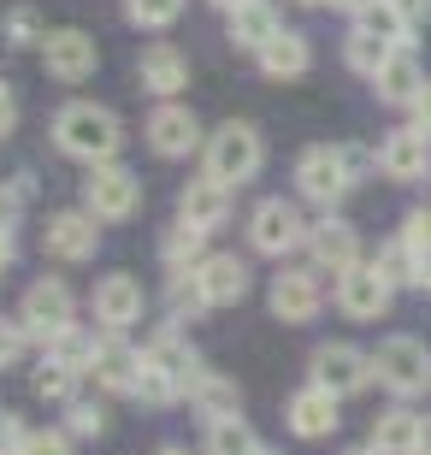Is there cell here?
<instances>
[{"instance_id":"cell-46","label":"cell","mask_w":431,"mask_h":455,"mask_svg":"<svg viewBox=\"0 0 431 455\" xmlns=\"http://www.w3.org/2000/svg\"><path fill=\"white\" fill-rule=\"evenodd\" d=\"M6 260H12V236L0 231V267H6Z\"/></svg>"},{"instance_id":"cell-42","label":"cell","mask_w":431,"mask_h":455,"mask_svg":"<svg viewBox=\"0 0 431 455\" xmlns=\"http://www.w3.org/2000/svg\"><path fill=\"white\" fill-rule=\"evenodd\" d=\"M396 6H402V18H408V24H419V18L431 12V0H396Z\"/></svg>"},{"instance_id":"cell-2","label":"cell","mask_w":431,"mask_h":455,"mask_svg":"<svg viewBox=\"0 0 431 455\" xmlns=\"http://www.w3.org/2000/svg\"><path fill=\"white\" fill-rule=\"evenodd\" d=\"M366 166H379V154L331 148V142L301 148V160H296V189H301V202H314V207H325V213H331L348 189H355V178H361Z\"/></svg>"},{"instance_id":"cell-45","label":"cell","mask_w":431,"mask_h":455,"mask_svg":"<svg viewBox=\"0 0 431 455\" xmlns=\"http://www.w3.org/2000/svg\"><path fill=\"white\" fill-rule=\"evenodd\" d=\"M414 290H426V296H431V254L419 260V278H414Z\"/></svg>"},{"instance_id":"cell-17","label":"cell","mask_w":431,"mask_h":455,"mask_svg":"<svg viewBox=\"0 0 431 455\" xmlns=\"http://www.w3.org/2000/svg\"><path fill=\"white\" fill-rule=\"evenodd\" d=\"M148 148L160 154V160H183V154H196L201 148V124H196V113L189 107H154V118H148Z\"/></svg>"},{"instance_id":"cell-29","label":"cell","mask_w":431,"mask_h":455,"mask_svg":"<svg viewBox=\"0 0 431 455\" xmlns=\"http://www.w3.org/2000/svg\"><path fill=\"white\" fill-rule=\"evenodd\" d=\"M355 30H366V36H379V42H390V48H402L414 24L402 18V6H396V0H372V6H366V12L355 18Z\"/></svg>"},{"instance_id":"cell-21","label":"cell","mask_w":431,"mask_h":455,"mask_svg":"<svg viewBox=\"0 0 431 455\" xmlns=\"http://www.w3.org/2000/svg\"><path fill=\"white\" fill-rule=\"evenodd\" d=\"M142 355H148V361H154L160 372H166V379H178V390H183V396H189V385H196L201 372H207V367L196 361V349H189V338H183L178 325H166V331H160V338H154Z\"/></svg>"},{"instance_id":"cell-19","label":"cell","mask_w":431,"mask_h":455,"mask_svg":"<svg viewBox=\"0 0 431 455\" xmlns=\"http://www.w3.org/2000/svg\"><path fill=\"white\" fill-rule=\"evenodd\" d=\"M95 213H53L48 220V231H42V243H48V254L53 260H89V254L100 249V231H95Z\"/></svg>"},{"instance_id":"cell-37","label":"cell","mask_w":431,"mask_h":455,"mask_svg":"<svg viewBox=\"0 0 431 455\" xmlns=\"http://www.w3.org/2000/svg\"><path fill=\"white\" fill-rule=\"evenodd\" d=\"M402 243H408V249H414L419 260L431 254V207H414V213L402 220Z\"/></svg>"},{"instance_id":"cell-5","label":"cell","mask_w":431,"mask_h":455,"mask_svg":"<svg viewBox=\"0 0 431 455\" xmlns=\"http://www.w3.org/2000/svg\"><path fill=\"white\" fill-rule=\"evenodd\" d=\"M307 231H314V225L301 220V207L283 202V196H272V202H260L249 213V249L272 254V260H283L290 249H307Z\"/></svg>"},{"instance_id":"cell-3","label":"cell","mask_w":431,"mask_h":455,"mask_svg":"<svg viewBox=\"0 0 431 455\" xmlns=\"http://www.w3.org/2000/svg\"><path fill=\"white\" fill-rule=\"evenodd\" d=\"M372 379H379L390 396L414 403V396L431 390V349L419 338H384L379 349H372Z\"/></svg>"},{"instance_id":"cell-22","label":"cell","mask_w":431,"mask_h":455,"mask_svg":"<svg viewBox=\"0 0 431 455\" xmlns=\"http://www.w3.org/2000/svg\"><path fill=\"white\" fill-rule=\"evenodd\" d=\"M136 77H142V89H148V95H160V101H166V95H178V89L189 84V60H183L172 42H154V48L136 60Z\"/></svg>"},{"instance_id":"cell-28","label":"cell","mask_w":431,"mask_h":455,"mask_svg":"<svg viewBox=\"0 0 431 455\" xmlns=\"http://www.w3.org/2000/svg\"><path fill=\"white\" fill-rule=\"evenodd\" d=\"M160 260H166L172 272H196L201 260H207V231H196V225H172L166 236H160Z\"/></svg>"},{"instance_id":"cell-12","label":"cell","mask_w":431,"mask_h":455,"mask_svg":"<svg viewBox=\"0 0 431 455\" xmlns=\"http://www.w3.org/2000/svg\"><path fill=\"white\" fill-rule=\"evenodd\" d=\"M307 254H314V272L343 278L348 267H361V236H355V225H348V220L325 213V220L307 231Z\"/></svg>"},{"instance_id":"cell-50","label":"cell","mask_w":431,"mask_h":455,"mask_svg":"<svg viewBox=\"0 0 431 455\" xmlns=\"http://www.w3.org/2000/svg\"><path fill=\"white\" fill-rule=\"evenodd\" d=\"M160 455H183V450H160Z\"/></svg>"},{"instance_id":"cell-8","label":"cell","mask_w":431,"mask_h":455,"mask_svg":"<svg viewBox=\"0 0 431 455\" xmlns=\"http://www.w3.org/2000/svg\"><path fill=\"white\" fill-rule=\"evenodd\" d=\"M307 372H314V385H325L331 396H355V390L372 385V355H361L355 343H319Z\"/></svg>"},{"instance_id":"cell-41","label":"cell","mask_w":431,"mask_h":455,"mask_svg":"<svg viewBox=\"0 0 431 455\" xmlns=\"http://www.w3.org/2000/svg\"><path fill=\"white\" fill-rule=\"evenodd\" d=\"M414 124H419V131L431 136V84L419 89V101H414Z\"/></svg>"},{"instance_id":"cell-30","label":"cell","mask_w":431,"mask_h":455,"mask_svg":"<svg viewBox=\"0 0 431 455\" xmlns=\"http://www.w3.org/2000/svg\"><path fill=\"white\" fill-rule=\"evenodd\" d=\"M207 455H260V438H254L249 426L236 420H213L207 426Z\"/></svg>"},{"instance_id":"cell-14","label":"cell","mask_w":431,"mask_h":455,"mask_svg":"<svg viewBox=\"0 0 431 455\" xmlns=\"http://www.w3.org/2000/svg\"><path fill=\"white\" fill-rule=\"evenodd\" d=\"M89 372H95V385H100V390H113V396H136L142 355H136L131 343H118V331H107V338L95 343V355H89Z\"/></svg>"},{"instance_id":"cell-38","label":"cell","mask_w":431,"mask_h":455,"mask_svg":"<svg viewBox=\"0 0 431 455\" xmlns=\"http://www.w3.org/2000/svg\"><path fill=\"white\" fill-rule=\"evenodd\" d=\"M24 338H30V331H24L18 320H0V372L24 361Z\"/></svg>"},{"instance_id":"cell-23","label":"cell","mask_w":431,"mask_h":455,"mask_svg":"<svg viewBox=\"0 0 431 455\" xmlns=\"http://www.w3.org/2000/svg\"><path fill=\"white\" fill-rule=\"evenodd\" d=\"M372 89H379V101H390V107H414L419 89H426V71L414 66V53H408V48H396L390 60H384V71L372 77Z\"/></svg>"},{"instance_id":"cell-44","label":"cell","mask_w":431,"mask_h":455,"mask_svg":"<svg viewBox=\"0 0 431 455\" xmlns=\"http://www.w3.org/2000/svg\"><path fill=\"white\" fill-rule=\"evenodd\" d=\"M331 6H337V12H355V18H361L366 6H372V0H331Z\"/></svg>"},{"instance_id":"cell-43","label":"cell","mask_w":431,"mask_h":455,"mask_svg":"<svg viewBox=\"0 0 431 455\" xmlns=\"http://www.w3.org/2000/svg\"><path fill=\"white\" fill-rule=\"evenodd\" d=\"M419 455H431V414H419Z\"/></svg>"},{"instance_id":"cell-47","label":"cell","mask_w":431,"mask_h":455,"mask_svg":"<svg viewBox=\"0 0 431 455\" xmlns=\"http://www.w3.org/2000/svg\"><path fill=\"white\" fill-rule=\"evenodd\" d=\"M213 6H219V12H225V18H231L236 6H249V0H213Z\"/></svg>"},{"instance_id":"cell-33","label":"cell","mask_w":431,"mask_h":455,"mask_svg":"<svg viewBox=\"0 0 431 455\" xmlns=\"http://www.w3.org/2000/svg\"><path fill=\"white\" fill-rule=\"evenodd\" d=\"M183 0H124V18H131L136 30H166V24H178Z\"/></svg>"},{"instance_id":"cell-27","label":"cell","mask_w":431,"mask_h":455,"mask_svg":"<svg viewBox=\"0 0 431 455\" xmlns=\"http://www.w3.org/2000/svg\"><path fill=\"white\" fill-rule=\"evenodd\" d=\"M278 30H283V24H278V12H272L266 0H249V6H236V12H231V42H236V48H249V53H260Z\"/></svg>"},{"instance_id":"cell-7","label":"cell","mask_w":431,"mask_h":455,"mask_svg":"<svg viewBox=\"0 0 431 455\" xmlns=\"http://www.w3.org/2000/svg\"><path fill=\"white\" fill-rule=\"evenodd\" d=\"M84 207L95 220H131L136 207H142V178L124 172V166H89Z\"/></svg>"},{"instance_id":"cell-51","label":"cell","mask_w":431,"mask_h":455,"mask_svg":"<svg viewBox=\"0 0 431 455\" xmlns=\"http://www.w3.org/2000/svg\"><path fill=\"white\" fill-rule=\"evenodd\" d=\"M0 455H12V450H6V443H0Z\"/></svg>"},{"instance_id":"cell-20","label":"cell","mask_w":431,"mask_h":455,"mask_svg":"<svg viewBox=\"0 0 431 455\" xmlns=\"http://www.w3.org/2000/svg\"><path fill=\"white\" fill-rule=\"evenodd\" d=\"M178 220L196 225V231H219V225L231 220V189L219 184V178H196V184H183Z\"/></svg>"},{"instance_id":"cell-40","label":"cell","mask_w":431,"mask_h":455,"mask_svg":"<svg viewBox=\"0 0 431 455\" xmlns=\"http://www.w3.org/2000/svg\"><path fill=\"white\" fill-rule=\"evenodd\" d=\"M12 131H18V101H12V89L0 84V142H6Z\"/></svg>"},{"instance_id":"cell-6","label":"cell","mask_w":431,"mask_h":455,"mask_svg":"<svg viewBox=\"0 0 431 455\" xmlns=\"http://www.w3.org/2000/svg\"><path fill=\"white\" fill-rule=\"evenodd\" d=\"M71 314H77V302H71L66 278H36L30 290H24V307H18V325L30 331V338L53 343L71 331Z\"/></svg>"},{"instance_id":"cell-15","label":"cell","mask_w":431,"mask_h":455,"mask_svg":"<svg viewBox=\"0 0 431 455\" xmlns=\"http://www.w3.org/2000/svg\"><path fill=\"white\" fill-rule=\"evenodd\" d=\"M319 272H307V267H290V272H278L272 278V314H278L283 325H307L319 314Z\"/></svg>"},{"instance_id":"cell-35","label":"cell","mask_w":431,"mask_h":455,"mask_svg":"<svg viewBox=\"0 0 431 455\" xmlns=\"http://www.w3.org/2000/svg\"><path fill=\"white\" fill-rule=\"evenodd\" d=\"M6 42H12V48H36V42H48L36 6H12V12H6Z\"/></svg>"},{"instance_id":"cell-4","label":"cell","mask_w":431,"mask_h":455,"mask_svg":"<svg viewBox=\"0 0 431 455\" xmlns=\"http://www.w3.org/2000/svg\"><path fill=\"white\" fill-rule=\"evenodd\" d=\"M266 166V142L254 124H219L213 136H207V178H219V184H249L254 172Z\"/></svg>"},{"instance_id":"cell-24","label":"cell","mask_w":431,"mask_h":455,"mask_svg":"<svg viewBox=\"0 0 431 455\" xmlns=\"http://www.w3.org/2000/svg\"><path fill=\"white\" fill-rule=\"evenodd\" d=\"M254 60H260L266 77H301V71L314 66V48H307V36H301V30H278Z\"/></svg>"},{"instance_id":"cell-25","label":"cell","mask_w":431,"mask_h":455,"mask_svg":"<svg viewBox=\"0 0 431 455\" xmlns=\"http://www.w3.org/2000/svg\"><path fill=\"white\" fill-rule=\"evenodd\" d=\"M372 450L379 455H419V414L414 408H390L372 420Z\"/></svg>"},{"instance_id":"cell-52","label":"cell","mask_w":431,"mask_h":455,"mask_svg":"<svg viewBox=\"0 0 431 455\" xmlns=\"http://www.w3.org/2000/svg\"><path fill=\"white\" fill-rule=\"evenodd\" d=\"M260 455H266V450H260Z\"/></svg>"},{"instance_id":"cell-48","label":"cell","mask_w":431,"mask_h":455,"mask_svg":"<svg viewBox=\"0 0 431 455\" xmlns=\"http://www.w3.org/2000/svg\"><path fill=\"white\" fill-rule=\"evenodd\" d=\"M296 6H331V0H296Z\"/></svg>"},{"instance_id":"cell-49","label":"cell","mask_w":431,"mask_h":455,"mask_svg":"<svg viewBox=\"0 0 431 455\" xmlns=\"http://www.w3.org/2000/svg\"><path fill=\"white\" fill-rule=\"evenodd\" d=\"M348 455H379V450H372V443H366V450H348Z\"/></svg>"},{"instance_id":"cell-31","label":"cell","mask_w":431,"mask_h":455,"mask_svg":"<svg viewBox=\"0 0 431 455\" xmlns=\"http://www.w3.org/2000/svg\"><path fill=\"white\" fill-rule=\"evenodd\" d=\"M36 396L42 403H77V367H66V361H42L36 367Z\"/></svg>"},{"instance_id":"cell-32","label":"cell","mask_w":431,"mask_h":455,"mask_svg":"<svg viewBox=\"0 0 431 455\" xmlns=\"http://www.w3.org/2000/svg\"><path fill=\"white\" fill-rule=\"evenodd\" d=\"M390 53H396L390 42H379V36L355 30V36H348V48H343V60H348V71H361V77H379Z\"/></svg>"},{"instance_id":"cell-39","label":"cell","mask_w":431,"mask_h":455,"mask_svg":"<svg viewBox=\"0 0 431 455\" xmlns=\"http://www.w3.org/2000/svg\"><path fill=\"white\" fill-rule=\"evenodd\" d=\"M18 455H71V438L66 432H24Z\"/></svg>"},{"instance_id":"cell-34","label":"cell","mask_w":431,"mask_h":455,"mask_svg":"<svg viewBox=\"0 0 431 455\" xmlns=\"http://www.w3.org/2000/svg\"><path fill=\"white\" fill-rule=\"evenodd\" d=\"M379 272L390 278V284H414V278H419V254H414V249H408V243L396 236V243H384Z\"/></svg>"},{"instance_id":"cell-26","label":"cell","mask_w":431,"mask_h":455,"mask_svg":"<svg viewBox=\"0 0 431 455\" xmlns=\"http://www.w3.org/2000/svg\"><path fill=\"white\" fill-rule=\"evenodd\" d=\"M189 403L201 408V420L213 426V420H231L236 408H243V390H236L225 372H201L196 385H189Z\"/></svg>"},{"instance_id":"cell-1","label":"cell","mask_w":431,"mask_h":455,"mask_svg":"<svg viewBox=\"0 0 431 455\" xmlns=\"http://www.w3.org/2000/svg\"><path fill=\"white\" fill-rule=\"evenodd\" d=\"M53 148L84 160V166H113L118 148H124V124H118L113 107L95 101H66L53 113Z\"/></svg>"},{"instance_id":"cell-36","label":"cell","mask_w":431,"mask_h":455,"mask_svg":"<svg viewBox=\"0 0 431 455\" xmlns=\"http://www.w3.org/2000/svg\"><path fill=\"white\" fill-rule=\"evenodd\" d=\"M66 420H71V438H100L107 432V414L95 403H66Z\"/></svg>"},{"instance_id":"cell-9","label":"cell","mask_w":431,"mask_h":455,"mask_svg":"<svg viewBox=\"0 0 431 455\" xmlns=\"http://www.w3.org/2000/svg\"><path fill=\"white\" fill-rule=\"evenodd\" d=\"M379 172L390 184H419L431 172V136L419 124H402V131H384L379 142Z\"/></svg>"},{"instance_id":"cell-10","label":"cell","mask_w":431,"mask_h":455,"mask_svg":"<svg viewBox=\"0 0 431 455\" xmlns=\"http://www.w3.org/2000/svg\"><path fill=\"white\" fill-rule=\"evenodd\" d=\"M390 296H396V284L379 272V260L372 267H348L337 278V307H343L348 320H379V314H390Z\"/></svg>"},{"instance_id":"cell-16","label":"cell","mask_w":431,"mask_h":455,"mask_svg":"<svg viewBox=\"0 0 431 455\" xmlns=\"http://www.w3.org/2000/svg\"><path fill=\"white\" fill-rule=\"evenodd\" d=\"M189 278H196V290H201V302H207V307H231V302L249 296V267H243L236 254H207Z\"/></svg>"},{"instance_id":"cell-18","label":"cell","mask_w":431,"mask_h":455,"mask_svg":"<svg viewBox=\"0 0 431 455\" xmlns=\"http://www.w3.org/2000/svg\"><path fill=\"white\" fill-rule=\"evenodd\" d=\"M95 325H107V331H124V325L142 320V284H136L131 272H113V278H100L95 284Z\"/></svg>"},{"instance_id":"cell-11","label":"cell","mask_w":431,"mask_h":455,"mask_svg":"<svg viewBox=\"0 0 431 455\" xmlns=\"http://www.w3.org/2000/svg\"><path fill=\"white\" fill-rule=\"evenodd\" d=\"M42 66H48V77H60V84H84V77H95L100 48H95L89 30H53L48 42H42Z\"/></svg>"},{"instance_id":"cell-13","label":"cell","mask_w":431,"mask_h":455,"mask_svg":"<svg viewBox=\"0 0 431 455\" xmlns=\"http://www.w3.org/2000/svg\"><path fill=\"white\" fill-rule=\"evenodd\" d=\"M337 403H343V396H331V390L325 385H301L296 396H290V403H283V420H290V432H296V438H331L337 426Z\"/></svg>"}]
</instances>
